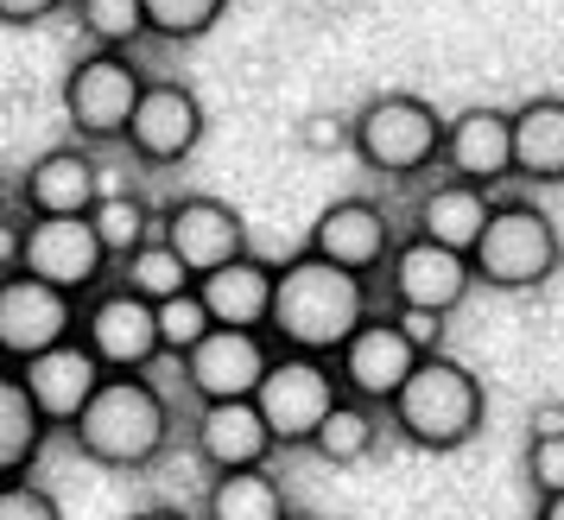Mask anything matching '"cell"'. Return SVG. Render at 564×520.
Masks as SVG:
<instances>
[{
  "instance_id": "obj_27",
  "label": "cell",
  "mask_w": 564,
  "mask_h": 520,
  "mask_svg": "<svg viewBox=\"0 0 564 520\" xmlns=\"http://www.w3.org/2000/svg\"><path fill=\"white\" fill-rule=\"evenodd\" d=\"M89 229H96V241L108 248V260L133 254L147 235H159V209L140 197V191H102L96 204H89Z\"/></svg>"
},
{
  "instance_id": "obj_37",
  "label": "cell",
  "mask_w": 564,
  "mask_h": 520,
  "mask_svg": "<svg viewBox=\"0 0 564 520\" xmlns=\"http://www.w3.org/2000/svg\"><path fill=\"white\" fill-rule=\"evenodd\" d=\"M336 140H349V128H343V121H330V115H317V121H311V147L324 153V147H336Z\"/></svg>"
},
{
  "instance_id": "obj_19",
  "label": "cell",
  "mask_w": 564,
  "mask_h": 520,
  "mask_svg": "<svg viewBox=\"0 0 564 520\" xmlns=\"http://www.w3.org/2000/svg\"><path fill=\"white\" fill-rule=\"evenodd\" d=\"M191 444L209 469H248L280 451L254 400H204L197 419H191Z\"/></svg>"
},
{
  "instance_id": "obj_7",
  "label": "cell",
  "mask_w": 564,
  "mask_h": 520,
  "mask_svg": "<svg viewBox=\"0 0 564 520\" xmlns=\"http://www.w3.org/2000/svg\"><path fill=\"white\" fill-rule=\"evenodd\" d=\"M20 273L45 280V286L70 292V299H89L96 286H108L115 260L96 241L89 216H26L20 223V254H13Z\"/></svg>"
},
{
  "instance_id": "obj_39",
  "label": "cell",
  "mask_w": 564,
  "mask_h": 520,
  "mask_svg": "<svg viewBox=\"0 0 564 520\" xmlns=\"http://www.w3.org/2000/svg\"><path fill=\"white\" fill-rule=\"evenodd\" d=\"M133 520H191V514H178V508H140Z\"/></svg>"
},
{
  "instance_id": "obj_34",
  "label": "cell",
  "mask_w": 564,
  "mask_h": 520,
  "mask_svg": "<svg viewBox=\"0 0 564 520\" xmlns=\"http://www.w3.org/2000/svg\"><path fill=\"white\" fill-rule=\"evenodd\" d=\"M64 7L70 0H0V26H39V20H52Z\"/></svg>"
},
{
  "instance_id": "obj_5",
  "label": "cell",
  "mask_w": 564,
  "mask_h": 520,
  "mask_svg": "<svg viewBox=\"0 0 564 520\" xmlns=\"http://www.w3.org/2000/svg\"><path fill=\"white\" fill-rule=\"evenodd\" d=\"M349 147L368 172L381 178H419L437 165V147H444V115H437L425 96L412 89H393V96H375L349 121Z\"/></svg>"
},
{
  "instance_id": "obj_28",
  "label": "cell",
  "mask_w": 564,
  "mask_h": 520,
  "mask_svg": "<svg viewBox=\"0 0 564 520\" xmlns=\"http://www.w3.org/2000/svg\"><path fill=\"white\" fill-rule=\"evenodd\" d=\"M108 280H121L128 292H140L147 305H159V299H172V292H191V286H197V280H191V267H184V260L172 254L165 241H159V235H147L133 254L115 260V273H108Z\"/></svg>"
},
{
  "instance_id": "obj_15",
  "label": "cell",
  "mask_w": 564,
  "mask_h": 520,
  "mask_svg": "<svg viewBox=\"0 0 564 520\" xmlns=\"http://www.w3.org/2000/svg\"><path fill=\"white\" fill-rule=\"evenodd\" d=\"M159 241L191 267V280L223 267V260L248 254V223L241 209L223 204V197H178V204L159 209Z\"/></svg>"
},
{
  "instance_id": "obj_35",
  "label": "cell",
  "mask_w": 564,
  "mask_h": 520,
  "mask_svg": "<svg viewBox=\"0 0 564 520\" xmlns=\"http://www.w3.org/2000/svg\"><path fill=\"white\" fill-rule=\"evenodd\" d=\"M393 317H400V331L419 343V356H432L437 337H444V317H437V312H393Z\"/></svg>"
},
{
  "instance_id": "obj_18",
  "label": "cell",
  "mask_w": 564,
  "mask_h": 520,
  "mask_svg": "<svg viewBox=\"0 0 564 520\" xmlns=\"http://www.w3.org/2000/svg\"><path fill=\"white\" fill-rule=\"evenodd\" d=\"M437 165H444V178L482 184V191H495L501 178H513L508 108H463V115H451V121H444Z\"/></svg>"
},
{
  "instance_id": "obj_21",
  "label": "cell",
  "mask_w": 564,
  "mask_h": 520,
  "mask_svg": "<svg viewBox=\"0 0 564 520\" xmlns=\"http://www.w3.org/2000/svg\"><path fill=\"white\" fill-rule=\"evenodd\" d=\"M197 299H204L209 324L267 331V312H273V260L235 254L223 267H209V273H197Z\"/></svg>"
},
{
  "instance_id": "obj_25",
  "label": "cell",
  "mask_w": 564,
  "mask_h": 520,
  "mask_svg": "<svg viewBox=\"0 0 564 520\" xmlns=\"http://www.w3.org/2000/svg\"><path fill=\"white\" fill-rule=\"evenodd\" d=\"M209 520H285V489L280 476L267 464H248V469H216L209 476Z\"/></svg>"
},
{
  "instance_id": "obj_9",
  "label": "cell",
  "mask_w": 564,
  "mask_h": 520,
  "mask_svg": "<svg viewBox=\"0 0 564 520\" xmlns=\"http://www.w3.org/2000/svg\"><path fill=\"white\" fill-rule=\"evenodd\" d=\"M77 337L89 343V356H96L108 375H140V368L159 362L153 305H147L140 292H128L121 280L96 286V292L77 305Z\"/></svg>"
},
{
  "instance_id": "obj_13",
  "label": "cell",
  "mask_w": 564,
  "mask_h": 520,
  "mask_svg": "<svg viewBox=\"0 0 564 520\" xmlns=\"http://www.w3.org/2000/svg\"><path fill=\"white\" fill-rule=\"evenodd\" d=\"M336 368V388L349 393V400H368V407H387L393 393H400V381H406L412 368H419V343L400 331V317H361L356 331L343 337V349L330 356Z\"/></svg>"
},
{
  "instance_id": "obj_23",
  "label": "cell",
  "mask_w": 564,
  "mask_h": 520,
  "mask_svg": "<svg viewBox=\"0 0 564 520\" xmlns=\"http://www.w3.org/2000/svg\"><path fill=\"white\" fill-rule=\"evenodd\" d=\"M488 209H495V197H488L482 184H463V178H437L425 197H419V229L425 241H444V248H457V254H469L476 248V235H482Z\"/></svg>"
},
{
  "instance_id": "obj_16",
  "label": "cell",
  "mask_w": 564,
  "mask_h": 520,
  "mask_svg": "<svg viewBox=\"0 0 564 520\" xmlns=\"http://www.w3.org/2000/svg\"><path fill=\"white\" fill-rule=\"evenodd\" d=\"M305 248L317 260H330L343 273H361V280H375L393 254V223H387V209L375 197H336L317 223H311Z\"/></svg>"
},
{
  "instance_id": "obj_8",
  "label": "cell",
  "mask_w": 564,
  "mask_h": 520,
  "mask_svg": "<svg viewBox=\"0 0 564 520\" xmlns=\"http://www.w3.org/2000/svg\"><path fill=\"white\" fill-rule=\"evenodd\" d=\"M140 89H147V77H140V64H133L128 52H89L70 64V77H64V121H70V133L77 140H121V128H128L133 102H140Z\"/></svg>"
},
{
  "instance_id": "obj_22",
  "label": "cell",
  "mask_w": 564,
  "mask_h": 520,
  "mask_svg": "<svg viewBox=\"0 0 564 520\" xmlns=\"http://www.w3.org/2000/svg\"><path fill=\"white\" fill-rule=\"evenodd\" d=\"M513 128V178L520 184H564V96H533L508 108Z\"/></svg>"
},
{
  "instance_id": "obj_3",
  "label": "cell",
  "mask_w": 564,
  "mask_h": 520,
  "mask_svg": "<svg viewBox=\"0 0 564 520\" xmlns=\"http://www.w3.org/2000/svg\"><path fill=\"white\" fill-rule=\"evenodd\" d=\"M393 419V432L412 444V451H463V444L482 432V381L457 362V356H419L400 393L381 407Z\"/></svg>"
},
{
  "instance_id": "obj_29",
  "label": "cell",
  "mask_w": 564,
  "mask_h": 520,
  "mask_svg": "<svg viewBox=\"0 0 564 520\" xmlns=\"http://www.w3.org/2000/svg\"><path fill=\"white\" fill-rule=\"evenodd\" d=\"M70 13H77V32L96 45V52H128L140 45V0H70Z\"/></svg>"
},
{
  "instance_id": "obj_20",
  "label": "cell",
  "mask_w": 564,
  "mask_h": 520,
  "mask_svg": "<svg viewBox=\"0 0 564 520\" xmlns=\"http://www.w3.org/2000/svg\"><path fill=\"white\" fill-rule=\"evenodd\" d=\"M20 197L26 216H89V204L102 197V165L89 147H52L26 165Z\"/></svg>"
},
{
  "instance_id": "obj_30",
  "label": "cell",
  "mask_w": 564,
  "mask_h": 520,
  "mask_svg": "<svg viewBox=\"0 0 564 520\" xmlns=\"http://www.w3.org/2000/svg\"><path fill=\"white\" fill-rule=\"evenodd\" d=\"M223 7L229 0H140V20L153 39L165 45H191V39H204L216 20H223Z\"/></svg>"
},
{
  "instance_id": "obj_11",
  "label": "cell",
  "mask_w": 564,
  "mask_h": 520,
  "mask_svg": "<svg viewBox=\"0 0 564 520\" xmlns=\"http://www.w3.org/2000/svg\"><path fill=\"white\" fill-rule=\"evenodd\" d=\"M197 140H204V102H197V89L178 77H159L140 89V102H133L128 128H121V147H128L140 165H178V159L197 153Z\"/></svg>"
},
{
  "instance_id": "obj_40",
  "label": "cell",
  "mask_w": 564,
  "mask_h": 520,
  "mask_svg": "<svg viewBox=\"0 0 564 520\" xmlns=\"http://www.w3.org/2000/svg\"><path fill=\"white\" fill-rule=\"evenodd\" d=\"M285 520H317V514H285Z\"/></svg>"
},
{
  "instance_id": "obj_33",
  "label": "cell",
  "mask_w": 564,
  "mask_h": 520,
  "mask_svg": "<svg viewBox=\"0 0 564 520\" xmlns=\"http://www.w3.org/2000/svg\"><path fill=\"white\" fill-rule=\"evenodd\" d=\"M527 483L533 495H564V432L558 438H527Z\"/></svg>"
},
{
  "instance_id": "obj_10",
  "label": "cell",
  "mask_w": 564,
  "mask_h": 520,
  "mask_svg": "<svg viewBox=\"0 0 564 520\" xmlns=\"http://www.w3.org/2000/svg\"><path fill=\"white\" fill-rule=\"evenodd\" d=\"M381 280H387L393 312H437V317H451L463 299H469V286H476L469 254L444 248V241H425V235L393 241V254H387Z\"/></svg>"
},
{
  "instance_id": "obj_2",
  "label": "cell",
  "mask_w": 564,
  "mask_h": 520,
  "mask_svg": "<svg viewBox=\"0 0 564 520\" xmlns=\"http://www.w3.org/2000/svg\"><path fill=\"white\" fill-rule=\"evenodd\" d=\"M70 438L102 469H147L172 444V400L147 381V368L140 375H102L89 407L70 419Z\"/></svg>"
},
{
  "instance_id": "obj_1",
  "label": "cell",
  "mask_w": 564,
  "mask_h": 520,
  "mask_svg": "<svg viewBox=\"0 0 564 520\" xmlns=\"http://www.w3.org/2000/svg\"><path fill=\"white\" fill-rule=\"evenodd\" d=\"M361 317H368V280L361 273H343L330 260H317L311 248L273 267V312H267L273 349L336 356Z\"/></svg>"
},
{
  "instance_id": "obj_24",
  "label": "cell",
  "mask_w": 564,
  "mask_h": 520,
  "mask_svg": "<svg viewBox=\"0 0 564 520\" xmlns=\"http://www.w3.org/2000/svg\"><path fill=\"white\" fill-rule=\"evenodd\" d=\"M45 438H52V425L39 419L26 381H20V368L0 362V483H7V476H32Z\"/></svg>"
},
{
  "instance_id": "obj_17",
  "label": "cell",
  "mask_w": 564,
  "mask_h": 520,
  "mask_svg": "<svg viewBox=\"0 0 564 520\" xmlns=\"http://www.w3.org/2000/svg\"><path fill=\"white\" fill-rule=\"evenodd\" d=\"M108 368L89 356V343L83 337H64L52 343V349H39L32 362H20V381H26L32 407H39V419L52 425V432H70V419L89 407V393L102 388Z\"/></svg>"
},
{
  "instance_id": "obj_4",
  "label": "cell",
  "mask_w": 564,
  "mask_h": 520,
  "mask_svg": "<svg viewBox=\"0 0 564 520\" xmlns=\"http://www.w3.org/2000/svg\"><path fill=\"white\" fill-rule=\"evenodd\" d=\"M558 267H564L558 223L539 204H527V197H508V204L488 209L482 235H476V248H469V273H476V286H488V292H533V286H545Z\"/></svg>"
},
{
  "instance_id": "obj_12",
  "label": "cell",
  "mask_w": 564,
  "mask_h": 520,
  "mask_svg": "<svg viewBox=\"0 0 564 520\" xmlns=\"http://www.w3.org/2000/svg\"><path fill=\"white\" fill-rule=\"evenodd\" d=\"M77 305L83 299L45 286V280H32L20 267H7V273H0V362L20 368V362H32L39 349L77 337Z\"/></svg>"
},
{
  "instance_id": "obj_31",
  "label": "cell",
  "mask_w": 564,
  "mask_h": 520,
  "mask_svg": "<svg viewBox=\"0 0 564 520\" xmlns=\"http://www.w3.org/2000/svg\"><path fill=\"white\" fill-rule=\"evenodd\" d=\"M153 324H159V356H172V362H178L191 343H204L209 337V312H204V299H197V286L159 299Z\"/></svg>"
},
{
  "instance_id": "obj_38",
  "label": "cell",
  "mask_w": 564,
  "mask_h": 520,
  "mask_svg": "<svg viewBox=\"0 0 564 520\" xmlns=\"http://www.w3.org/2000/svg\"><path fill=\"white\" fill-rule=\"evenodd\" d=\"M533 520H564V495H545V501H539V514Z\"/></svg>"
},
{
  "instance_id": "obj_32",
  "label": "cell",
  "mask_w": 564,
  "mask_h": 520,
  "mask_svg": "<svg viewBox=\"0 0 564 520\" xmlns=\"http://www.w3.org/2000/svg\"><path fill=\"white\" fill-rule=\"evenodd\" d=\"M0 520H64L57 495H45L32 476H7L0 483Z\"/></svg>"
},
{
  "instance_id": "obj_6",
  "label": "cell",
  "mask_w": 564,
  "mask_h": 520,
  "mask_svg": "<svg viewBox=\"0 0 564 520\" xmlns=\"http://www.w3.org/2000/svg\"><path fill=\"white\" fill-rule=\"evenodd\" d=\"M267 419L273 444H311V432L324 425L343 388H336L330 356H299V349H273V362L260 375V388L248 393Z\"/></svg>"
},
{
  "instance_id": "obj_26",
  "label": "cell",
  "mask_w": 564,
  "mask_h": 520,
  "mask_svg": "<svg viewBox=\"0 0 564 520\" xmlns=\"http://www.w3.org/2000/svg\"><path fill=\"white\" fill-rule=\"evenodd\" d=\"M381 444V407H368V400H336L330 413H324V425L311 432L305 451H317L324 464H361L368 451Z\"/></svg>"
},
{
  "instance_id": "obj_36",
  "label": "cell",
  "mask_w": 564,
  "mask_h": 520,
  "mask_svg": "<svg viewBox=\"0 0 564 520\" xmlns=\"http://www.w3.org/2000/svg\"><path fill=\"white\" fill-rule=\"evenodd\" d=\"M558 432H564V407L558 400H539L527 413V438H558Z\"/></svg>"
},
{
  "instance_id": "obj_14",
  "label": "cell",
  "mask_w": 564,
  "mask_h": 520,
  "mask_svg": "<svg viewBox=\"0 0 564 520\" xmlns=\"http://www.w3.org/2000/svg\"><path fill=\"white\" fill-rule=\"evenodd\" d=\"M273 362V337L267 331H229V324H209L204 343H191L178 356L184 388L204 400H248L260 388V375Z\"/></svg>"
}]
</instances>
